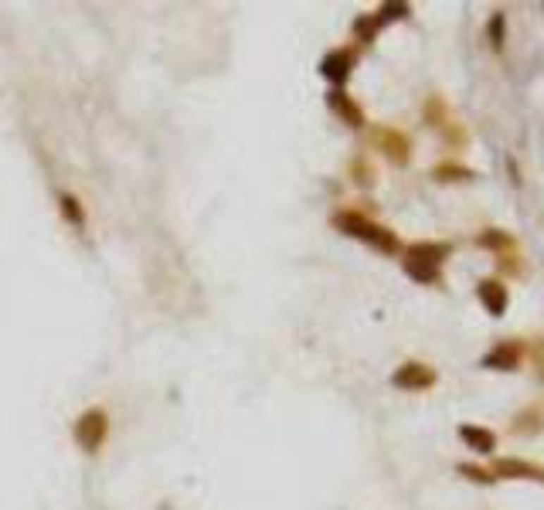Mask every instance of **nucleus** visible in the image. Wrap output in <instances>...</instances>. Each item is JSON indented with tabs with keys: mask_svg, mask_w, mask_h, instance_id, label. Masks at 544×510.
<instances>
[{
	"mask_svg": "<svg viewBox=\"0 0 544 510\" xmlns=\"http://www.w3.org/2000/svg\"><path fill=\"white\" fill-rule=\"evenodd\" d=\"M486 41H490L493 51H504V44H507V14L504 11H493V14H490V20H486Z\"/></svg>",
	"mask_w": 544,
	"mask_h": 510,
	"instance_id": "ddd939ff",
	"label": "nucleus"
},
{
	"mask_svg": "<svg viewBox=\"0 0 544 510\" xmlns=\"http://www.w3.org/2000/svg\"><path fill=\"white\" fill-rule=\"evenodd\" d=\"M493 476H497V480H531V483H544V466L527 463V459H517V456H504V459L493 463Z\"/></svg>",
	"mask_w": 544,
	"mask_h": 510,
	"instance_id": "6e6552de",
	"label": "nucleus"
},
{
	"mask_svg": "<svg viewBox=\"0 0 544 510\" xmlns=\"http://www.w3.org/2000/svg\"><path fill=\"white\" fill-rule=\"evenodd\" d=\"M61 211H65V218L68 221H75V225H85V211L78 208V201L72 194H61Z\"/></svg>",
	"mask_w": 544,
	"mask_h": 510,
	"instance_id": "6ab92c4d",
	"label": "nucleus"
},
{
	"mask_svg": "<svg viewBox=\"0 0 544 510\" xmlns=\"http://www.w3.org/2000/svg\"><path fill=\"white\" fill-rule=\"evenodd\" d=\"M378 27H381V20L374 18V14H364V18L354 20V35H357V41H371L378 35Z\"/></svg>",
	"mask_w": 544,
	"mask_h": 510,
	"instance_id": "dca6fc26",
	"label": "nucleus"
},
{
	"mask_svg": "<svg viewBox=\"0 0 544 510\" xmlns=\"http://www.w3.org/2000/svg\"><path fill=\"white\" fill-rule=\"evenodd\" d=\"M408 14H412V7H408V4H385V7H381V11L374 14V18L381 20V24H388V20L408 18Z\"/></svg>",
	"mask_w": 544,
	"mask_h": 510,
	"instance_id": "a211bd4d",
	"label": "nucleus"
},
{
	"mask_svg": "<svg viewBox=\"0 0 544 510\" xmlns=\"http://www.w3.org/2000/svg\"><path fill=\"white\" fill-rule=\"evenodd\" d=\"M452 252L449 242H415L405 249V259H402V269H405L415 282L422 286H432L443 279V262L446 255Z\"/></svg>",
	"mask_w": 544,
	"mask_h": 510,
	"instance_id": "f257e3e1",
	"label": "nucleus"
},
{
	"mask_svg": "<svg viewBox=\"0 0 544 510\" xmlns=\"http://www.w3.org/2000/svg\"><path fill=\"white\" fill-rule=\"evenodd\" d=\"M333 225H337L344 235L368 242L371 249H378V252H385V255L398 252V238H395V232L374 225V221H371L368 215H361V211H337V215H333Z\"/></svg>",
	"mask_w": 544,
	"mask_h": 510,
	"instance_id": "f03ea898",
	"label": "nucleus"
},
{
	"mask_svg": "<svg viewBox=\"0 0 544 510\" xmlns=\"http://www.w3.org/2000/svg\"><path fill=\"white\" fill-rule=\"evenodd\" d=\"M500 266H504L507 273H521V269H524V262H521V259L514 262V255H504V259H500Z\"/></svg>",
	"mask_w": 544,
	"mask_h": 510,
	"instance_id": "aec40b11",
	"label": "nucleus"
},
{
	"mask_svg": "<svg viewBox=\"0 0 544 510\" xmlns=\"http://www.w3.org/2000/svg\"><path fill=\"white\" fill-rule=\"evenodd\" d=\"M432 177H435V180H446V184H452V180H473V170H469V167H463V163H452V160H449V163H439V167H435V170H432Z\"/></svg>",
	"mask_w": 544,
	"mask_h": 510,
	"instance_id": "4468645a",
	"label": "nucleus"
},
{
	"mask_svg": "<svg viewBox=\"0 0 544 510\" xmlns=\"http://www.w3.org/2000/svg\"><path fill=\"white\" fill-rule=\"evenodd\" d=\"M456 473H459V476H466V480H473V483H480V487H490V483H497L493 470L473 466V463H459V466H456Z\"/></svg>",
	"mask_w": 544,
	"mask_h": 510,
	"instance_id": "2eb2a0df",
	"label": "nucleus"
},
{
	"mask_svg": "<svg viewBox=\"0 0 544 510\" xmlns=\"http://www.w3.org/2000/svg\"><path fill=\"white\" fill-rule=\"evenodd\" d=\"M521 361H524V344L517 337H507V340H500L497 347H490L480 357V368H486V371H517Z\"/></svg>",
	"mask_w": 544,
	"mask_h": 510,
	"instance_id": "7ed1b4c3",
	"label": "nucleus"
},
{
	"mask_svg": "<svg viewBox=\"0 0 544 510\" xmlns=\"http://www.w3.org/2000/svg\"><path fill=\"white\" fill-rule=\"evenodd\" d=\"M354 61H357L354 48H333L320 61V75L327 82H333V85H344L350 79V72H354Z\"/></svg>",
	"mask_w": 544,
	"mask_h": 510,
	"instance_id": "423d86ee",
	"label": "nucleus"
},
{
	"mask_svg": "<svg viewBox=\"0 0 544 510\" xmlns=\"http://www.w3.org/2000/svg\"><path fill=\"white\" fill-rule=\"evenodd\" d=\"M327 106H330L333 113L344 119L347 126H354V130H361V126H364V109H361V106H357L347 92H340V89L327 92Z\"/></svg>",
	"mask_w": 544,
	"mask_h": 510,
	"instance_id": "9b49d317",
	"label": "nucleus"
},
{
	"mask_svg": "<svg viewBox=\"0 0 544 510\" xmlns=\"http://www.w3.org/2000/svg\"><path fill=\"white\" fill-rule=\"evenodd\" d=\"M371 139L385 150V157L391 160V163H408V157H412V139L402 133V130H391V126H378L374 133H371Z\"/></svg>",
	"mask_w": 544,
	"mask_h": 510,
	"instance_id": "0eeeda50",
	"label": "nucleus"
},
{
	"mask_svg": "<svg viewBox=\"0 0 544 510\" xmlns=\"http://www.w3.org/2000/svg\"><path fill=\"white\" fill-rule=\"evenodd\" d=\"M476 245L480 249H490V252H510L514 249V235L504 232V228H483L476 235Z\"/></svg>",
	"mask_w": 544,
	"mask_h": 510,
	"instance_id": "f8f14e48",
	"label": "nucleus"
},
{
	"mask_svg": "<svg viewBox=\"0 0 544 510\" xmlns=\"http://www.w3.org/2000/svg\"><path fill=\"white\" fill-rule=\"evenodd\" d=\"M507 170H510V184H517V187H521V167L514 163V157H507Z\"/></svg>",
	"mask_w": 544,
	"mask_h": 510,
	"instance_id": "412c9836",
	"label": "nucleus"
},
{
	"mask_svg": "<svg viewBox=\"0 0 544 510\" xmlns=\"http://www.w3.org/2000/svg\"><path fill=\"white\" fill-rule=\"evenodd\" d=\"M106 439V412L102 409H89L75 422V442L82 446L85 452H96Z\"/></svg>",
	"mask_w": 544,
	"mask_h": 510,
	"instance_id": "39448f33",
	"label": "nucleus"
},
{
	"mask_svg": "<svg viewBox=\"0 0 544 510\" xmlns=\"http://www.w3.org/2000/svg\"><path fill=\"white\" fill-rule=\"evenodd\" d=\"M456 435L466 442V449H473L476 456H493V449H497V435L490 429H483V425H469V422H463L459 429H456Z\"/></svg>",
	"mask_w": 544,
	"mask_h": 510,
	"instance_id": "9d476101",
	"label": "nucleus"
},
{
	"mask_svg": "<svg viewBox=\"0 0 544 510\" xmlns=\"http://www.w3.org/2000/svg\"><path fill=\"white\" fill-rule=\"evenodd\" d=\"M435 368H428V364H419V361H405L398 371L391 374V385L395 388H402V392H426L435 385Z\"/></svg>",
	"mask_w": 544,
	"mask_h": 510,
	"instance_id": "20e7f679",
	"label": "nucleus"
},
{
	"mask_svg": "<svg viewBox=\"0 0 544 510\" xmlns=\"http://www.w3.org/2000/svg\"><path fill=\"white\" fill-rule=\"evenodd\" d=\"M426 119H428V126H446V102L439 96H432L426 102Z\"/></svg>",
	"mask_w": 544,
	"mask_h": 510,
	"instance_id": "f3484780",
	"label": "nucleus"
},
{
	"mask_svg": "<svg viewBox=\"0 0 544 510\" xmlns=\"http://www.w3.org/2000/svg\"><path fill=\"white\" fill-rule=\"evenodd\" d=\"M476 299L490 316H504L507 306H510V293L500 279H480L476 282Z\"/></svg>",
	"mask_w": 544,
	"mask_h": 510,
	"instance_id": "1a4fd4ad",
	"label": "nucleus"
}]
</instances>
